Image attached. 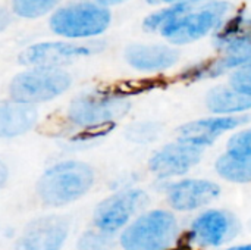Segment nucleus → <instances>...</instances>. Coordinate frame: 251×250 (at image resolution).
<instances>
[{
    "instance_id": "obj_1",
    "label": "nucleus",
    "mask_w": 251,
    "mask_h": 250,
    "mask_svg": "<svg viewBox=\"0 0 251 250\" xmlns=\"http://www.w3.org/2000/svg\"><path fill=\"white\" fill-rule=\"evenodd\" d=\"M94 184V171L78 161H66L49 168L37 183V193L49 206H63L82 197Z\"/></svg>"
},
{
    "instance_id": "obj_2",
    "label": "nucleus",
    "mask_w": 251,
    "mask_h": 250,
    "mask_svg": "<svg viewBox=\"0 0 251 250\" xmlns=\"http://www.w3.org/2000/svg\"><path fill=\"white\" fill-rule=\"evenodd\" d=\"M179 233L174 214L163 209L149 211L134 220L121 234L124 250H168Z\"/></svg>"
},
{
    "instance_id": "obj_3",
    "label": "nucleus",
    "mask_w": 251,
    "mask_h": 250,
    "mask_svg": "<svg viewBox=\"0 0 251 250\" xmlns=\"http://www.w3.org/2000/svg\"><path fill=\"white\" fill-rule=\"evenodd\" d=\"M112 21L110 10L93 1H76L59 7L50 18V28L65 38H90L103 34Z\"/></svg>"
},
{
    "instance_id": "obj_4",
    "label": "nucleus",
    "mask_w": 251,
    "mask_h": 250,
    "mask_svg": "<svg viewBox=\"0 0 251 250\" xmlns=\"http://www.w3.org/2000/svg\"><path fill=\"white\" fill-rule=\"evenodd\" d=\"M71 83V75L59 68H31L12 80L9 94L19 103H43L63 94Z\"/></svg>"
},
{
    "instance_id": "obj_5",
    "label": "nucleus",
    "mask_w": 251,
    "mask_h": 250,
    "mask_svg": "<svg viewBox=\"0 0 251 250\" xmlns=\"http://www.w3.org/2000/svg\"><path fill=\"white\" fill-rule=\"evenodd\" d=\"M231 4L215 0L200 9H191L188 13L174 19L160 29V34L172 44H188L197 41L212 31H216L225 21Z\"/></svg>"
},
{
    "instance_id": "obj_6",
    "label": "nucleus",
    "mask_w": 251,
    "mask_h": 250,
    "mask_svg": "<svg viewBox=\"0 0 251 250\" xmlns=\"http://www.w3.org/2000/svg\"><path fill=\"white\" fill-rule=\"evenodd\" d=\"M129 102L124 97L110 94L106 90L79 94L72 100L68 109V119L81 127H94L115 122L129 111Z\"/></svg>"
},
{
    "instance_id": "obj_7",
    "label": "nucleus",
    "mask_w": 251,
    "mask_h": 250,
    "mask_svg": "<svg viewBox=\"0 0 251 250\" xmlns=\"http://www.w3.org/2000/svg\"><path fill=\"white\" fill-rule=\"evenodd\" d=\"M147 194L140 189H128L112 194L97 205L94 225L104 234H115L131 221V218L147 205Z\"/></svg>"
},
{
    "instance_id": "obj_8",
    "label": "nucleus",
    "mask_w": 251,
    "mask_h": 250,
    "mask_svg": "<svg viewBox=\"0 0 251 250\" xmlns=\"http://www.w3.org/2000/svg\"><path fill=\"white\" fill-rule=\"evenodd\" d=\"M101 44H75L65 41H43L32 44L19 53V63L31 68H59L75 59L94 55L101 50Z\"/></svg>"
},
{
    "instance_id": "obj_9",
    "label": "nucleus",
    "mask_w": 251,
    "mask_h": 250,
    "mask_svg": "<svg viewBox=\"0 0 251 250\" xmlns=\"http://www.w3.org/2000/svg\"><path fill=\"white\" fill-rule=\"evenodd\" d=\"M240 231L237 218L222 209H209L201 212L191 222L188 237L191 243L204 248H219L232 239Z\"/></svg>"
},
{
    "instance_id": "obj_10",
    "label": "nucleus",
    "mask_w": 251,
    "mask_h": 250,
    "mask_svg": "<svg viewBox=\"0 0 251 250\" xmlns=\"http://www.w3.org/2000/svg\"><path fill=\"white\" fill-rule=\"evenodd\" d=\"M218 59L206 60L187 68L179 78L184 81H199L206 78H216L228 71L238 69L251 63V34H247L232 43L226 44Z\"/></svg>"
},
{
    "instance_id": "obj_11",
    "label": "nucleus",
    "mask_w": 251,
    "mask_h": 250,
    "mask_svg": "<svg viewBox=\"0 0 251 250\" xmlns=\"http://www.w3.org/2000/svg\"><path fill=\"white\" fill-rule=\"evenodd\" d=\"M69 234V222L59 215L41 217L29 222L19 236L15 250H60Z\"/></svg>"
},
{
    "instance_id": "obj_12",
    "label": "nucleus",
    "mask_w": 251,
    "mask_h": 250,
    "mask_svg": "<svg viewBox=\"0 0 251 250\" xmlns=\"http://www.w3.org/2000/svg\"><path fill=\"white\" fill-rule=\"evenodd\" d=\"M201 153L203 149L178 140L154 152L149 161V168L159 180L179 177L200 162Z\"/></svg>"
},
{
    "instance_id": "obj_13",
    "label": "nucleus",
    "mask_w": 251,
    "mask_h": 250,
    "mask_svg": "<svg viewBox=\"0 0 251 250\" xmlns=\"http://www.w3.org/2000/svg\"><path fill=\"white\" fill-rule=\"evenodd\" d=\"M221 194V187L204 178H185L166 189V199L172 209L188 212L212 203Z\"/></svg>"
},
{
    "instance_id": "obj_14",
    "label": "nucleus",
    "mask_w": 251,
    "mask_h": 250,
    "mask_svg": "<svg viewBox=\"0 0 251 250\" xmlns=\"http://www.w3.org/2000/svg\"><path fill=\"white\" fill-rule=\"evenodd\" d=\"M249 121H250L249 115L201 118L181 125L176 134H178V140L203 149L212 146L225 133L240 128Z\"/></svg>"
},
{
    "instance_id": "obj_15",
    "label": "nucleus",
    "mask_w": 251,
    "mask_h": 250,
    "mask_svg": "<svg viewBox=\"0 0 251 250\" xmlns=\"http://www.w3.org/2000/svg\"><path fill=\"white\" fill-rule=\"evenodd\" d=\"M125 59L134 69L157 72L174 66L179 53L166 44H131L125 50Z\"/></svg>"
},
{
    "instance_id": "obj_16",
    "label": "nucleus",
    "mask_w": 251,
    "mask_h": 250,
    "mask_svg": "<svg viewBox=\"0 0 251 250\" xmlns=\"http://www.w3.org/2000/svg\"><path fill=\"white\" fill-rule=\"evenodd\" d=\"M37 119V109L31 105L0 100V139H12L28 133Z\"/></svg>"
},
{
    "instance_id": "obj_17",
    "label": "nucleus",
    "mask_w": 251,
    "mask_h": 250,
    "mask_svg": "<svg viewBox=\"0 0 251 250\" xmlns=\"http://www.w3.org/2000/svg\"><path fill=\"white\" fill-rule=\"evenodd\" d=\"M207 109L216 116H237L251 111V96H246L231 85H218L206 96Z\"/></svg>"
},
{
    "instance_id": "obj_18",
    "label": "nucleus",
    "mask_w": 251,
    "mask_h": 250,
    "mask_svg": "<svg viewBox=\"0 0 251 250\" xmlns=\"http://www.w3.org/2000/svg\"><path fill=\"white\" fill-rule=\"evenodd\" d=\"M216 172L229 183H251V156L224 153L215 164Z\"/></svg>"
},
{
    "instance_id": "obj_19",
    "label": "nucleus",
    "mask_w": 251,
    "mask_h": 250,
    "mask_svg": "<svg viewBox=\"0 0 251 250\" xmlns=\"http://www.w3.org/2000/svg\"><path fill=\"white\" fill-rule=\"evenodd\" d=\"M247 34H251V16L246 13V10H241L235 16L224 21V24L215 31V46L222 50L226 44Z\"/></svg>"
},
{
    "instance_id": "obj_20",
    "label": "nucleus",
    "mask_w": 251,
    "mask_h": 250,
    "mask_svg": "<svg viewBox=\"0 0 251 250\" xmlns=\"http://www.w3.org/2000/svg\"><path fill=\"white\" fill-rule=\"evenodd\" d=\"M191 9H193V4H188V3L169 4V7H163V9H159V10L150 13L143 22V28L147 32H157V31L160 32V29L165 25H168L174 19L188 13Z\"/></svg>"
},
{
    "instance_id": "obj_21",
    "label": "nucleus",
    "mask_w": 251,
    "mask_h": 250,
    "mask_svg": "<svg viewBox=\"0 0 251 250\" xmlns=\"http://www.w3.org/2000/svg\"><path fill=\"white\" fill-rule=\"evenodd\" d=\"M60 0H12L15 15L25 19H35L53 10Z\"/></svg>"
},
{
    "instance_id": "obj_22",
    "label": "nucleus",
    "mask_w": 251,
    "mask_h": 250,
    "mask_svg": "<svg viewBox=\"0 0 251 250\" xmlns=\"http://www.w3.org/2000/svg\"><path fill=\"white\" fill-rule=\"evenodd\" d=\"M160 85L159 80H131V81H124V83H118L110 88H106V91H109L110 94H115L118 97H126V96H134V94H140L144 91H149L151 88H156Z\"/></svg>"
},
{
    "instance_id": "obj_23",
    "label": "nucleus",
    "mask_w": 251,
    "mask_h": 250,
    "mask_svg": "<svg viewBox=\"0 0 251 250\" xmlns=\"http://www.w3.org/2000/svg\"><path fill=\"white\" fill-rule=\"evenodd\" d=\"M226 152L232 155L251 156V128L235 133L228 141Z\"/></svg>"
},
{
    "instance_id": "obj_24",
    "label": "nucleus",
    "mask_w": 251,
    "mask_h": 250,
    "mask_svg": "<svg viewBox=\"0 0 251 250\" xmlns=\"http://www.w3.org/2000/svg\"><path fill=\"white\" fill-rule=\"evenodd\" d=\"M112 245L110 236L104 233H93L88 231L85 233L79 242H78V249L79 250H109Z\"/></svg>"
},
{
    "instance_id": "obj_25",
    "label": "nucleus",
    "mask_w": 251,
    "mask_h": 250,
    "mask_svg": "<svg viewBox=\"0 0 251 250\" xmlns=\"http://www.w3.org/2000/svg\"><path fill=\"white\" fill-rule=\"evenodd\" d=\"M128 139L137 143H147L154 140L159 136V125L151 124V122H141V124H135L132 125L128 133H126Z\"/></svg>"
},
{
    "instance_id": "obj_26",
    "label": "nucleus",
    "mask_w": 251,
    "mask_h": 250,
    "mask_svg": "<svg viewBox=\"0 0 251 250\" xmlns=\"http://www.w3.org/2000/svg\"><path fill=\"white\" fill-rule=\"evenodd\" d=\"M229 85L246 96H251V63L232 72L229 78Z\"/></svg>"
},
{
    "instance_id": "obj_27",
    "label": "nucleus",
    "mask_w": 251,
    "mask_h": 250,
    "mask_svg": "<svg viewBox=\"0 0 251 250\" xmlns=\"http://www.w3.org/2000/svg\"><path fill=\"white\" fill-rule=\"evenodd\" d=\"M115 127H116V122H107V124H101V125L82 128V131H79L76 136H74V141H90V140L100 139V137L112 133V130Z\"/></svg>"
},
{
    "instance_id": "obj_28",
    "label": "nucleus",
    "mask_w": 251,
    "mask_h": 250,
    "mask_svg": "<svg viewBox=\"0 0 251 250\" xmlns=\"http://www.w3.org/2000/svg\"><path fill=\"white\" fill-rule=\"evenodd\" d=\"M200 0H147V3L150 4H160V3H169V4H178V3H188V4H194Z\"/></svg>"
},
{
    "instance_id": "obj_29",
    "label": "nucleus",
    "mask_w": 251,
    "mask_h": 250,
    "mask_svg": "<svg viewBox=\"0 0 251 250\" xmlns=\"http://www.w3.org/2000/svg\"><path fill=\"white\" fill-rule=\"evenodd\" d=\"M10 24V18H9V13L3 9V7H0V32L1 31H4L6 28H7V25Z\"/></svg>"
},
{
    "instance_id": "obj_30",
    "label": "nucleus",
    "mask_w": 251,
    "mask_h": 250,
    "mask_svg": "<svg viewBox=\"0 0 251 250\" xmlns=\"http://www.w3.org/2000/svg\"><path fill=\"white\" fill-rule=\"evenodd\" d=\"M7 177H9V171H7V167L0 161V189L6 184L7 181Z\"/></svg>"
},
{
    "instance_id": "obj_31",
    "label": "nucleus",
    "mask_w": 251,
    "mask_h": 250,
    "mask_svg": "<svg viewBox=\"0 0 251 250\" xmlns=\"http://www.w3.org/2000/svg\"><path fill=\"white\" fill-rule=\"evenodd\" d=\"M168 250H199V249H194L193 246H191V240H188V242H185V243H181L179 246H176V248H169Z\"/></svg>"
},
{
    "instance_id": "obj_32",
    "label": "nucleus",
    "mask_w": 251,
    "mask_h": 250,
    "mask_svg": "<svg viewBox=\"0 0 251 250\" xmlns=\"http://www.w3.org/2000/svg\"><path fill=\"white\" fill-rule=\"evenodd\" d=\"M124 1H126V0H99V3L100 4H103V6H113V4H119V3H124Z\"/></svg>"
},
{
    "instance_id": "obj_33",
    "label": "nucleus",
    "mask_w": 251,
    "mask_h": 250,
    "mask_svg": "<svg viewBox=\"0 0 251 250\" xmlns=\"http://www.w3.org/2000/svg\"><path fill=\"white\" fill-rule=\"evenodd\" d=\"M225 250H251V243L250 245H240V246H234V248H229V249Z\"/></svg>"
}]
</instances>
